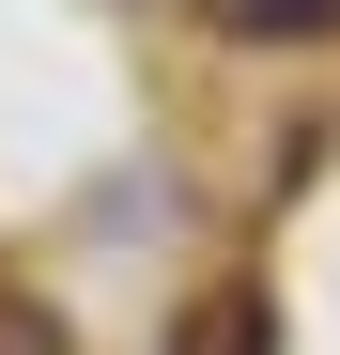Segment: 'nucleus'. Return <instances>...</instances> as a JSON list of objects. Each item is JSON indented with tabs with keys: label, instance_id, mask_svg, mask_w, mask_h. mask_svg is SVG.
Here are the masks:
<instances>
[{
	"label": "nucleus",
	"instance_id": "1",
	"mask_svg": "<svg viewBox=\"0 0 340 355\" xmlns=\"http://www.w3.org/2000/svg\"><path fill=\"white\" fill-rule=\"evenodd\" d=\"M170 355H278V309H263V293H216V309H186Z\"/></svg>",
	"mask_w": 340,
	"mask_h": 355
},
{
	"label": "nucleus",
	"instance_id": "2",
	"mask_svg": "<svg viewBox=\"0 0 340 355\" xmlns=\"http://www.w3.org/2000/svg\"><path fill=\"white\" fill-rule=\"evenodd\" d=\"M216 31H248V46L294 31V46H309V31H340V0H216Z\"/></svg>",
	"mask_w": 340,
	"mask_h": 355
},
{
	"label": "nucleus",
	"instance_id": "3",
	"mask_svg": "<svg viewBox=\"0 0 340 355\" xmlns=\"http://www.w3.org/2000/svg\"><path fill=\"white\" fill-rule=\"evenodd\" d=\"M0 355H62V324H46L31 293H0Z\"/></svg>",
	"mask_w": 340,
	"mask_h": 355
}]
</instances>
